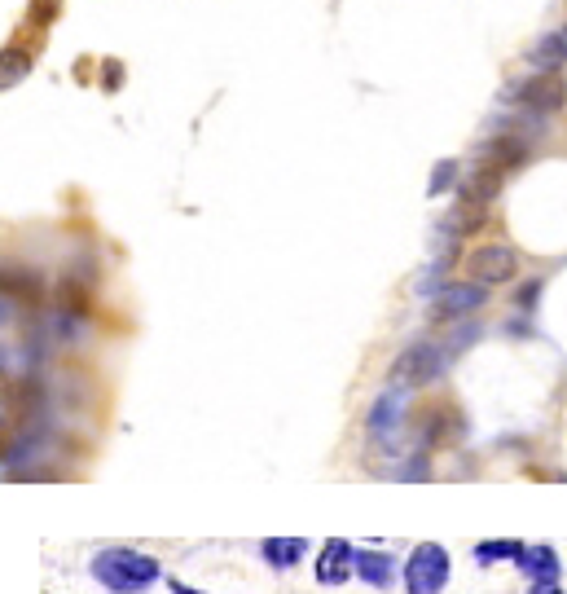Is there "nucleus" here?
<instances>
[{
  "instance_id": "obj_1",
  "label": "nucleus",
  "mask_w": 567,
  "mask_h": 594,
  "mask_svg": "<svg viewBox=\"0 0 567 594\" xmlns=\"http://www.w3.org/2000/svg\"><path fill=\"white\" fill-rule=\"evenodd\" d=\"M159 572H163L159 559L141 555V550H128V546L102 550V555L93 559V577L115 594H141L150 581H159Z\"/></svg>"
},
{
  "instance_id": "obj_2",
  "label": "nucleus",
  "mask_w": 567,
  "mask_h": 594,
  "mask_svg": "<svg viewBox=\"0 0 567 594\" xmlns=\"http://www.w3.org/2000/svg\"><path fill=\"white\" fill-rule=\"evenodd\" d=\"M453 344H440V339H418L409 344L400 357L392 361V383L396 388H422V383H436L444 370L453 366Z\"/></svg>"
},
{
  "instance_id": "obj_3",
  "label": "nucleus",
  "mask_w": 567,
  "mask_h": 594,
  "mask_svg": "<svg viewBox=\"0 0 567 594\" xmlns=\"http://www.w3.org/2000/svg\"><path fill=\"white\" fill-rule=\"evenodd\" d=\"M405 586L409 594H440L449 586V550L440 542H422L405 564Z\"/></svg>"
},
{
  "instance_id": "obj_4",
  "label": "nucleus",
  "mask_w": 567,
  "mask_h": 594,
  "mask_svg": "<svg viewBox=\"0 0 567 594\" xmlns=\"http://www.w3.org/2000/svg\"><path fill=\"white\" fill-rule=\"evenodd\" d=\"M466 273L480 286H502L519 273V251L506 247V242H488V247H475L471 260H466Z\"/></svg>"
},
{
  "instance_id": "obj_5",
  "label": "nucleus",
  "mask_w": 567,
  "mask_h": 594,
  "mask_svg": "<svg viewBox=\"0 0 567 594\" xmlns=\"http://www.w3.org/2000/svg\"><path fill=\"white\" fill-rule=\"evenodd\" d=\"M515 97H519V106H524L528 115H554V110L567 106V80L563 75H554V71H537L528 84L515 88Z\"/></svg>"
},
{
  "instance_id": "obj_6",
  "label": "nucleus",
  "mask_w": 567,
  "mask_h": 594,
  "mask_svg": "<svg viewBox=\"0 0 567 594\" xmlns=\"http://www.w3.org/2000/svg\"><path fill=\"white\" fill-rule=\"evenodd\" d=\"M484 300H488V291L480 282H453L436 295L431 317H436V322H458V317H471L475 308H484Z\"/></svg>"
},
{
  "instance_id": "obj_7",
  "label": "nucleus",
  "mask_w": 567,
  "mask_h": 594,
  "mask_svg": "<svg viewBox=\"0 0 567 594\" xmlns=\"http://www.w3.org/2000/svg\"><path fill=\"white\" fill-rule=\"evenodd\" d=\"M352 572H357V550L343 542V537H330L317 559V581L321 586H343Z\"/></svg>"
},
{
  "instance_id": "obj_8",
  "label": "nucleus",
  "mask_w": 567,
  "mask_h": 594,
  "mask_svg": "<svg viewBox=\"0 0 567 594\" xmlns=\"http://www.w3.org/2000/svg\"><path fill=\"white\" fill-rule=\"evenodd\" d=\"M519 568L528 572L532 577V586H537V581H559V555H554L550 546H528L524 555H519Z\"/></svg>"
},
{
  "instance_id": "obj_9",
  "label": "nucleus",
  "mask_w": 567,
  "mask_h": 594,
  "mask_svg": "<svg viewBox=\"0 0 567 594\" xmlns=\"http://www.w3.org/2000/svg\"><path fill=\"white\" fill-rule=\"evenodd\" d=\"M264 559H269L273 568H295L299 559L308 555V542L304 537H264Z\"/></svg>"
},
{
  "instance_id": "obj_10",
  "label": "nucleus",
  "mask_w": 567,
  "mask_h": 594,
  "mask_svg": "<svg viewBox=\"0 0 567 594\" xmlns=\"http://www.w3.org/2000/svg\"><path fill=\"white\" fill-rule=\"evenodd\" d=\"M532 66H537V71H559V66H567V27L550 31L546 40H537V49H532Z\"/></svg>"
},
{
  "instance_id": "obj_11",
  "label": "nucleus",
  "mask_w": 567,
  "mask_h": 594,
  "mask_svg": "<svg viewBox=\"0 0 567 594\" xmlns=\"http://www.w3.org/2000/svg\"><path fill=\"white\" fill-rule=\"evenodd\" d=\"M392 555H383V550H357V577L365 586H378L383 590L387 581H392Z\"/></svg>"
},
{
  "instance_id": "obj_12",
  "label": "nucleus",
  "mask_w": 567,
  "mask_h": 594,
  "mask_svg": "<svg viewBox=\"0 0 567 594\" xmlns=\"http://www.w3.org/2000/svg\"><path fill=\"white\" fill-rule=\"evenodd\" d=\"M400 423V392H396V383L387 388L383 396L374 401V410H370V436H383V432H392V427Z\"/></svg>"
},
{
  "instance_id": "obj_13",
  "label": "nucleus",
  "mask_w": 567,
  "mask_h": 594,
  "mask_svg": "<svg viewBox=\"0 0 567 594\" xmlns=\"http://www.w3.org/2000/svg\"><path fill=\"white\" fill-rule=\"evenodd\" d=\"M524 550H528L524 542L506 537V542H480V546H475V559H480V564H502V559H515V564H519Z\"/></svg>"
},
{
  "instance_id": "obj_14",
  "label": "nucleus",
  "mask_w": 567,
  "mask_h": 594,
  "mask_svg": "<svg viewBox=\"0 0 567 594\" xmlns=\"http://www.w3.org/2000/svg\"><path fill=\"white\" fill-rule=\"evenodd\" d=\"M27 66H31V58L22 49H5V62H0V84H18L22 75H27Z\"/></svg>"
},
{
  "instance_id": "obj_15",
  "label": "nucleus",
  "mask_w": 567,
  "mask_h": 594,
  "mask_svg": "<svg viewBox=\"0 0 567 594\" xmlns=\"http://www.w3.org/2000/svg\"><path fill=\"white\" fill-rule=\"evenodd\" d=\"M453 176H458V159H444L436 172H431V181H427V194H444L453 185Z\"/></svg>"
},
{
  "instance_id": "obj_16",
  "label": "nucleus",
  "mask_w": 567,
  "mask_h": 594,
  "mask_svg": "<svg viewBox=\"0 0 567 594\" xmlns=\"http://www.w3.org/2000/svg\"><path fill=\"white\" fill-rule=\"evenodd\" d=\"M537 300H541V278H537V282H528L524 291H519V308H532Z\"/></svg>"
},
{
  "instance_id": "obj_17",
  "label": "nucleus",
  "mask_w": 567,
  "mask_h": 594,
  "mask_svg": "<svg viewBox=\"0 0 567 594\" xmlns=\"http://www.w3.org/2000/svg\"><path fill=\"white\" fill-rule=\"evenodd\" d=\"M528 594H563V590H559V581H537Z\"/></svg>"
},
{
  "instance_id": "obj_18",
  "label": "nucleus",
  "mask_w": 567,
  "mask_h": 594,
  "mask_svg": "<svg viewBox=\"0 0 567 594\" xmlns=\"http://www.w3.org/2000/svg\"><path fill=\"white\" fill-rule=\"evenodd\" d=\"M172 590H176V594H198L194 586H185V581H172Z\"/></svg>"
}]
</instances>
